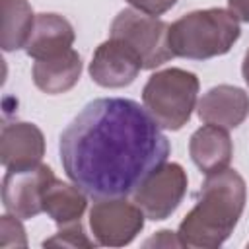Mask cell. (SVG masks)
<instances>
[{"mask_svg": "<svg viewBox=\"0 0 249 249\" xmlns=\"http://www.w3.org/2000/svg\"><path fill=\"white\" fill-rule=\"evenodd\" d=\"M160 128L132 99H95L60 134V163L93 198L132 195L169 156V140Z\"/></svg>", "mask_w": 249, "mask_h": 249, "instance_id": "1", "label": "cell"}, {"mask_svg": "<svg viewBox=\"0 0 249 249\" xmlns=\"http://www.w3.org/2000/svg\"><path fill=\"white\" fill-rule=\"evenodd\" d=\"M247 187L235 169L208 173L198 200L179 224L177 235L183 247L216 249L237 226L245 208Z\"/></svg>", "mask_w": 249, "mask_h": 249, "instance_id": "2", "label": "cell"}, {"mask_svg": "<svg viewBox=\"0 0 249 249\" xmlns=\"http://www.w3.org/2000/svg\"><path fill=\"white\" fill-rule=\"evenodd\" d=\"M239 19L224 8L195 10L169 25L167 43L173 56L204 60L226 54L239 39Z\"/></svg>", "mask_w": 249, "mask_h": 249, "instance_id": "3", "label": "cell"}, {"mask_svg": "<svg viewBox=\"0 0 249 249\" xmlns=\"http://www.w3.org/2000/svg\"><path fill=\"white\" fill-rule=\"evenodd\" d=\"M198 78L183 68H165L152 74L142 89V103L152 119L167 130L189 123L196 105Z\"/></svg>", "mask_w": 249, "mask_h": 249, "instance_id": "4", "label": "cell"}, {"mask_svg": "<svg viewBox=\"0 0 249 249\" xmlns=\"http://www.w3.org/2000/svg\"><path fill=\"white\" fill-rule=\"evenodd\" d=\"M169 25L136 8H126L111 23V37L126 43L142 60V70H152L173 58L167 43Z\"/></svg>", "mask_w": 249, "mask_h": 249, "instance_id": "5", "label": "cell"}, {"mask_svg": "<svg viewBox=\"0 0 249 249\" xmlns=\"http://www.w3.org/2000/svg\"><path fill=\"white\" fill-rule=\"evenodd\" d=\"M144 212L124 196L97 198L89 208V228L97 245H128L144 228Z\"/></svg>", "mask_w": 249, "mask_h": 249, "instance_id": "6", "label": "cell"}, {"mask_svg": "<svg viewBox=\"0 0 249 249\" xmlns=\"http://www.w3.org/2000/svg\"><path fill=\"white\" fill-rule=\"evenodd\" d=\"M187 193V173L179 163H161L132 193L134 204L148 220H165Z\"/></svg>", "mask_w": 249, "mask_h": 249, "instance_id": "7", "label": "cell"}, {"mask_svg": "<svg viewBox=\"0 0 249 249\" xmlns=\"http://www.w3.org/2000/svg\"><path fill=\"white\" fill-rule=\"evenodd\" d=\"M54 177L49 165L29 169H8L2 179V202L6 212L19 220L35 218L43 212V191Z\"/></svg>", "mask_w": 249, "mask_h": 249, "instance_id": "8", "label": "cell"}, {"mask_svg": "<svg viewBox=\"0 0 249 249\" xmlns=\"http://www.w3.org/2000/svg\"><path fill=\"white\" fill-rule=\"evenodd\" d=\"M142 70L140 56L123 41L109 37L103 41L89 62V76L101 88H124Z\"/></svg>", "mask_w": 249, "mask_h": 249, "instance_id": "9", "label": "cell"}, {"mask_svg": "<svg viewBox=\"0 0 249 249\" xmlns=\"http://www.w3.org/2000/svg\"><path fill=\"white\" fill-rule=\"evenodd\" d=\"M45 156V136L33 123L14 121L2 126L0 161L6 169H29Z\"/></svg>", "mask_w": 249, "mask_h": 249, "instance_id": "10", "label": "cell"}, {"mask_svg": "<svg viewBox=\"0 0 249 249\" xmlns=\"http://www.w3.org/2000/svg\"><path fill=\"white\" fill-rule=\"evenodd\" d=\"M198 119L222 128L239 126L249 115V95L237 86L220 84L210 88L196 103Z\"/></svg>", "mask_w": 249, "mask_h": 249, "instance_id": "11", "label": "cell"}, {"mask_svg": "<svg viewBox=\"0 0 249 249\" xmlns=\"http://www.w3.org/2000/svg\"><path fill=\"white\" fill-rule=\"evenodd\" d=\"M74 39V27L66 18L58 14H37L33 31L23 49L31 58L41 60L72 49Z\"/></svg>", "mask_w": 249, "mask_h": 249, "instance_id": "12", "label": "cell"}, {"mask_svg": "<svg viewBox=\"0 0 249 249\" xmlns=\"http://www.w3.org/2000/svg\"><path fill=\"white\" fill-rule=\"evenodd\" d=\"M189 154L195 165L202 173H216L230 165L233 156L231 138L226 128L216 124H204L193 132L189 142Z\"/></svg>", "mask_w": 249, "mask_h": 249, "instance_id": "13", "label": "cell"}, {"mask_svg": "<svg viewBox=\"0 0 249 249\" xmlns=\"http://www.w3.org/2000/svg\"><path fill=\"white\" fill-rule=\"evenodd\" d=\"M82 74V58L74 49H68L56 56L35 60L33 64V84L49 93H64L76 86Z\"/></svg>", "mask_w": 249, "mask_h": 249, "instance_id": "14", "label": "cell"}, {"mask_svg": "<svg viewBox=\"0 0 249 249\" xmlns=\"http://www.w3.org/2000/svg\"><path fill=\"white\" fill-rule=\"evenodd\" d=\"M86 193L78 185H68L53 177L43 191V212L58 226L78 222L86 212Z\"/></svg>", "mask_w": 249, "mask_h": 249, "instance_id": "15", "label": "cell"}, {"mask_svg": "<svg viewBox=\"0 0 249 249\" xmlns=\"http://www.w3.org/2000/svg\"><path fill=\"white\" fill-rule=\"evenodd\" d=\"M0 47L10 53L25 47L35 16L27 0H0Z\"/></svg>", "mask_w": 249, "mask_h": 249, "instance_id": "16", "label": "cell"}, {"mask_svg": "<svg viewBox=\"0 0 249 249\" xmlns=\"http://www.w3.org/2000/svg\"><path fill=\"white\" fill-rule=\"evenodd\" d=\"M43 247H95V241H91L88 237V233L84 231V226L78 222L72 224H64L60 226V230L43 241Z\"/></svg>", "mask_w": 249, "mask_h": 249, "instance_id": "17", "label": "cell"}, {"mask_svg": "<svg viewBox=\"0 0 249 249\" xmlns=\"http://www.w3.org/2000/svg\"><path fill=\"white\" fill-rule=\"evenodd\" d=\"M0 247H27L25 230L19 218L10 212L0 218Z\"/></svg>", "mask_w": 249, "mask_h": 249, "instance_id": "18", "label": "cell"}, {"mask_svg": "<svg viewBox=\"0 0 249 249\" xmlns=\"http://www.w3.org/2000/svg\"><path fill=\"white\" fill-rule=\"evenodd\" d=\"M132 8L144 12V14H150V16H160L167 10H171L175 6L177 0H126Z\"/></svg>", "mask_w": 249, "mask_h": 249, "instance_id": "19", "label": "cell"}, {"mask_svg": "<svg viewBox=\"0 0 249 249\" xmlns=\"http://www.w3.org/2000/svg\"><path fill=\"white\" fill-rule=\"evenodd\" d=\"M152 245H156V247H183L179 235L169 231V230H161L152 239L144 241V247H152Z\"/></svg>", "mask_w": 249, "mask_h": 249, "instance_id": "20", "label": "cell"}, {"mask_svg": "<svg viewBox=\"0 0 249 249\" xmlns=\"http://www.w3.org/2000/svg\"><path fill=\"white\" fill-rule=\"evenodd\" d=\"M228 10L239 19L249 23V0H228Z\"/></svg>", "mask_w": 249, "mask_h": 249, "instance_id": "21", "label": "cell"}, {"mask_svg": "<svg viewBox=\"0 0 249 249\" xmlns=\"http://www.w3.org/2000/svg\"><path fill=\"white\" fill-rule=\"evenodd\" d=\"M241 74H243V80H245V84L249 86V51L245 53V56H243V64H241Z\"/></svg>", "mask_w": 249, "mask_h": 249, "instance_id": "22", "label": "cell"}]
</instances>
